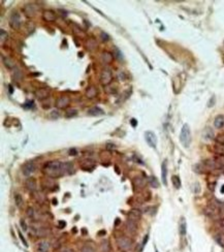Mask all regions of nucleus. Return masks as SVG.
I'll return each mask as SVG.
<instances>
[{
    "instance_id": "2",
    "label": "nucleus",
    "mask_w": 224,
    "mask_h": 252,
    "mask_svg": "<svg viewBox=\"0 0 224 252\" xmlns=\"http://www.w3.org/2000/svg\"><path fill=\"white\" fill-rule=\"evenodd\" d=\"M180 141L185 148H188L191 143V131L188 124H184L180 133Z\"/></svg>"
},
{
    "instance_id": "46",
    "label": "nucleus",
    "mask_w": 224,
    "mask_h": 252,
    "mask_svg": "<svg viewBox=\"0 0 224 252\" xmlns=\"http://www.w3.org/2000/svg\"><path fill=\"white\" fill-rule=\"evenodd\" d=\"M220 225H221V228L224 231V220H221V221H220Z\"/></svg>"
},
{
    "instance_id": "7",
    "label": "nucleus",
    "mask_w": 224,
    "mask_h": 252,
    "mask_svg": "<svg viewBox=\"0 0 224 252\" xmlns=\"http://www.w3.org/2000/svg\"><path fill=\"white\" fill-rule=\"evenodd\" d=\"M9 24L13 28L15 29H18L21 25V15L18 13V11H15L13 13L11 16V20H9Z\"/></svg>"
},
{
    "instance_id": "3",
    "label": "nucleus",
    "mask_w": 224,
    "mask_h": 252,
    "mask_svg": "<svg viewBox=\"0 0 224 252\" xmlns=\"http://www.w3.org/2000/svg\"><path fill=\"white\" fill-rule=\"evenodd\" d=\"M117 244L120 249L123 251H127V250L131 249L132 247V241L127 237H120L117 239Z\"/></svg>"
},
{
    "instance_id": "33",
    "label": "nucleus",
    "mask_w": 224,
    "mask_h": 252,
    "mask_svg": "<svg viewBox=\"0 0 224 252\" xmlns=\"http://www.w3.org/2000/svg\"><path fill=\"white\" fill-rule=\"evenodd\" d=\"M215 239H216V241L218 242L219 244L221 245L222 247H224V240L222 239V236H220V235H217Z\"/></svg>"
},
{
    "instance_id": "41",
    "label": "nucleus",
    "mask_w": 224,
    "mask_h": 252,
    "mask_svg": "<svg viewBox=\"0 0 224 252\" xmlns=\"http://www.w3.org/2000/svg\"><path fill=\"white\" fill-rule=\"evenodd\" d=\"M130 123H131V125H132V127H135V126L138 125V120H136V119H131V120H130Z\"/></svg>"
},
{
    "instance_id": "21",
    "label": "nucleus",
    "mask_w": 224,
    "mask_h": 252,
    "mask_svg": "<svg viewBox=\"0 0 224 252\" xmlns=\"http://www.w3.org/2000/svg\"><path fill=\"white\" fill-rule=\"evenodd\" d=\"M49 243L48 242H41L39 244H38V251L39 252H48V250H49Z\"/></svg>"
},
{
    "instance_id": "47",
    "label": "nucleus",
    "mask_w": 224,
    "mask_h": 252,
    "mask_svg": "<svg viewBox=\"0 0 224 252\" xmlns=\"http://www.w3.org/2000/svg\"><path fill=\"white\" fill-rule=\"evenodd\" d=\"M61 252H73V251L71 249H64V250H62Z\"/></svg>"
},
{
    "instance_id": "8",
    "label": "nucleus",
    "mask_w": 224,
    "mask_h": 252,
    "mask_svg": "<svg viewBox=\"0 0 224 252\" xmlns=\"http://www.w3.org/2000/svg\"><path fill=\"white\" fill-rule=\"evenodd\" d=\"M161 178H162V182L163 184L166 186L168 185V161L164 160L162 162L161 166Z\"/></svg>"
},
{
    "instance_id": "6",
    "label": "nucleus",
    "mask_w": 224,
    "mask_h": 252,
    "mask_svg": "<svg viewBox=\"0 0 224 252\" xmlns=\"http://www.w3.org/2000/svg\"><path fill=\"white\" fill-rule=\"evenodd\" d=\"M203 168L205 170H209V171H214V170H218V168H222L215 159H208L205 160L203 163Z\"/></svg>"
},
{
    "instance_id": "18",
    "label": "nucleus",
    "mask_w": 224,
    "mask_h": 252,
    "mask_svg": "<svg viewBox=\"0 0 224 252\" xmlns=\"http://www.w3.org/2000/svg\"><path fill=\"white\" fill-rule=\"evenodd\" d=\"M187 231V223L185 218H182L181 221H180V233L181 236H185Z\"/></svg>"
},
{
    "instance_id": "49",
    "label": "nucleus",
    "mask_w": 224,
    "mask_h": 252,
    "mask_svg": "<svg viewBox=\"0 0 224 252\" xmlns=\"http://www.w3.org/2000/svg\"><path fill=\"white\" fill-rule=\"evenodd\" d=\"M53 205H57V199H56V198H54V199H53Z\"/></svg>"
},
{
    "instance_id": "37",
    "label": "nucleus",
    "mask_w": 224,
    "mask_h": 252,
    "mask_svg": "<svg viewBox=\"0 0 224 252\" xmlns=\"http://www.w3.org/2000/svg\"><path fill=\"white\" fill-rule=\"evenodd\" d=\"M20 224H21L22 228H23V231H27V224H26V222H25L24 219H21V221H20Z\"/></svg>"
},
{
    "instance_id": "15",
    "label": "nucleus",
    "mask_w": 224,
    "mask_h": 252,
    "mask_svg": "<svg viewBox=\"0 0 224 252\" xmlns=\"http://www.w3.org/2000/svg\"><path fill=\"white\" fill-rule=\"evenodd\" d=\"M81 168L85 171H88V170H92V168H95V163L92 161V160H84L81 164Z\"/></svg>"
},
{
    "instance_id": "30",
    "label": "nucleus",
    "mask_w": 224,
    "mask_h": 252,
    "mask_svg": "<svg viewBox=\"0 0 224 252\" xmlns=\"http://www.w3.org/2000/svg\"><path fill=\"white\" fill-rule=\"evenodd\" d=\"M94 95H96V90H95L94 88H90V89L87 91V96H88V97L91 98L93 97Z\"/></svg>"
},
{
    "instance_id": "19",
    "label": "nucleus",
    "mask_w": 224,
    "mask_h": 252,
    "mask_svg": "<svg viewBox=\"0 0 224 252\" xmlns=\"http://www.w3.org/2000/svg\"><path fill=\"white\" fill-rule=\"evenodd\" d=\"M126 227L129 229L131 233H134L136 231V222L135 221H132V220L128 219L126 222Z\"/></svg>"
},
{
    "instance_id": "34",
    "label": "nucleus",
    "mask_w": 224,
    "mask_h": 252,
    "mask_svg": "<svg viewBox=\"0 0 224 252\" xmlns=\"http://www.w3.org/2000/svg\"><path fill=\"white\" fill-rule=\"evenodd\" d=\"M78 114V112L76 111V110H69V111L66 113V117H73V116H76V115Z\"/></svg>"
},
{
    "instance_id": "44",
    "label": "nucleus",
    "mask_w": 224,
    "mask_h": 252,
    "mask_svg": "<svg viewBox=\"0 0 224 252\" xmlns=\"http://www.w3.org/2000/svg\"><path fill=\"white\" fill-rule=\"evenodd\" d=\"M69 154L70 155H76V149H71L69 151Z\"/></svg>"
},
{
    "instance_id": "35",
    "label": "nucleus",
    "mask_w": 224,
    "mask_h": 252,
    "mask_svg": "<svg viewBox=\"0 0 224 252\" xmlns=\"http://www.w3.org/2000/svg\"><path fill=\"white\" fill-rule=\"evenodd\" d=\"M0 34H1V43H4V39H6V36H7V34H6V32L3 29L0 30Z\"/></svg>"
},
{
    "instance_id": "45",
    "label": "nucleus",
    "mask_w": 224,
    "mask_h": 252,
    "mask_svg": "<svg viewBox=\"0 0 224 252\" xmlns=\"http://www.w3.org/2000/svg\"><path fill=\"white\" fill-rule=\"evenodd\" d=\"M101 35H102V36H104V37L102 38L103 41H108V36L106 35V34H105V33H101Z\"/></svg>"
},
{
    "instance_id": "25",
    "label": "nucleus",
    "mask_w": 224,
    "mask_h": 252,
    "mask_svg": "<svg viewBox=\"0 0 224 252\" xmlns=\"http://www.w3.org/2000/svg\"><path fill=\"white\" fill-rule=\"evenodd\" d=\"M171 182H173V185L175 186V188L179 189L181 187V180L178 176H173L171 177Z\"/></svg>"
},
{
    "instance_id": "40",
    "label": "nucleus",
    "mask_w": 224,
    "mask_h": 252,
    "mask_svg": "<svg viewBox=\"0 0 224 252\" xmlns=\"http://www.w3.org/2000/svg\"><path fill=\"white\" fill-rule=\"evenodd\" d=\"M19 236H20V239H21V241H23V244H24V245H25V246L27 247V246H28V244H27V242H26V240H25V239H24V237L22 236V233H19Z\"/></svg>"
},
{
    "instance_id": "38",
    "label": "nucleus",
    "mask_w": 224,
    "mask_h": 252,
    "mask_svg": "<svg viewBox=\"0 0 224 252\" xmlns=\"http://www.w3.org/2000/svg\"><path fill=\"white\" fill-rule=\"evenodd\" d=\"M24 106L25 108H32V106H33V100L27 101V102L25 103V104H24V106Z\"/></svg>"
},
{
    "instance_id": "20",
    "label": "nucleus",
    "mask_w": 224,
    "mask_h": 252,
    "mask_svg": "<svg viewBox=\"0 0 224 252\" xmlns=\"http://www.w3.org/2000/svg\"><path fill=\"white\" fill-rule=\"evenodd\" d=\"M48 94H49V91L47 89H39L36 92V96H37L38 99H43V98L48 97Z\"/></svg>"
},
{
    "instance_id": "50",
    "label": "nucleus",
    "mask_w": 224,
    "mask_h": 252,
    "mask_svg": "<svg viewBox=\"0 0 224 252\" xmlns=\"http://www.w3.org/2000/svg\"><path fill=\"white\" fill-rule=\"evenodd\" d=\"M221 193H224V185L222 186V188H221Z\"/></svg>"
},
{
    "instance_id": "27",
    "label": "nucleus",
    "mask_w": 224,
    "mask_h": 252,
    "mask_svg": "<svg viewBox=\"0 0 224 252\" xmlns=\"http://www.w3.org/2000/svg\"><path fill=\"white\" fill-rule=\"evenodd\" d=\"M100 249H101V252H108L110 251V245H108V241H103L100 245Z\"/></svg>"
},
{
    "instance_id": "11",
    "label": "nucleus",
    "mask_w": 224,
    "mask_h": 252,
    "mask_svg": "<svg viewBox=\"0 0 224 252\" xmlns=\"http://www.w3.org/2000/svg\"><path fill=\"white\" fill-rule=\"evenodd\" d=\"M112 81V73L110 70H103L101 73V83L102 85H108Z\"/></svg>"
},
{
    "instance_id": "4",
    "label": "nucleus",
    "mask_w": 224,
    "mask_h": 252,
    "mask_svg": "<svg viewBox=\"0 0 224 252\" xmlns=\"http://www.w3.org/2000/svg\"><path fill=\"white\" fill-rule=\"evenodd\" d=\"M145 140L147 144L151 148H156L157 146V136L153 131H146L145 132Z\"/></svg>"
},
{
    "instance_id": "48",
    "label": "nucleus",
    "mask_w": 224,
    "mask_h": 252,
    "mask_svg": "<svg viewBox=\"0 0 224 252\" xmlns=\"http://www.w3.org/2000/svg\"><path fill=\"white\" fill-rule=\"evenodd\" d=\"M98 235H99V236L100 235H105V231H100L99 233H98Z\"/></svg>"
},
{
    "instance_id": "42",
    "label": "nucleus",
    "mask_w": 224,
    "mask_h": 252,
    "mask_svg": "<svg viewBox=\"0 0 224 252\" xmlns=\"http://www.w3.org/2000/svg\"><path fill=\"white\" fill-rule=\"evenodd\" d=\"M66 225V222L65 221H59V224H58V226H59V228H63Z\"/></svg>"
},
{
    "instance_id": "22",
    "label": "nucleus",
    "mask_w": 224,
    "mask_h": 252,
    "mask_svg": "<svg viewBox=\"0 0 224 252\" xmlns=\"http://www.w3.org/2000/svg\"><path fill=\"white\" fill-rule=\"evenodd\" d=\"M149 184L151 185L152 187H154V188L159 187V182H158V180H157L156 177H154V176H151L150 178H149Z\"/></svg>"
},
{
    "instance_id": "24",
    "label": "nucleus",
    "mask_w": 224,
    "mask_h": 252,
    "mask_svg": "<svg viewBox=\"0 0 224 252\" xmlns=\"http://www.w3.org/2000/svg\"><path fill=\"white\" fill-rule=\"evenodd\" d=\"M134 184L136 185V186H138V187L143 188L145 187V185H146V181H145V179L140 178V177H136L134 179Z\"/></svg>"
},
{
    "instance_id": "10",
    "label": "nucleus",
    "mask_w": 224,
    "mask_h": 252,
    "mask_svg": "<svg viewBox=\"0 0 224 252\" xmlns=\"http://www.w3.org/2000/svg\"><path fill=\"white\" fill-rule=\"evenodd\" d=\"M140 217H142V212H140V210L133 209L128 213V219L132 220V221H135V222L140 219Z\"/></svg>"
},
{
    "instance_id": "39",
    "label": "nucleus",
    "mask_w": 224,
    "mask_h": 252,
    "mask_svg": "<svg viewBox=\"0 0 224 252\" xmlns=\"http://www.w3.org/2000/svg\"><path fill=\"white\" fill-rule=\"evenodd\" d=\"M51 118H55V119H57V118H59V113H58V111H53L51 113Z\"/></svg>"
},
{
    "instance_id": "17",
    "label": "nucleus",
    "mask_w": 224,
    "mask_h": 252,
    "mask_svg": "<svg viewBox=\"0 0 224 252\" xmlns=\"http://www.w3.org/2000/svg\"><path fill=\"white\" fill-rule=\"evenodd\" d=\"M49 233H50V231H47V229H45V228L33 227V233H34L35 236H37V237H45V236H47Z\"/></svg>"
},
{
    "instance_id": "51",
    "label": "nucleus",
    "mask_w": 224,
    "mask_h": 252,
    "mask_svg": "<svg viewBox=\"0 0 224 252\" xmlns=\"http://www.w3.org/2000/svg\"><path fill=\"white\" fill-rule=\"evenodd\" d=\"M156 252H157V251H156Z\"/></svg>"
},
{
    "instance_id": "32",
    "label": "nucleus",
    "mask_w": 224,
    "mask_h": 252,
    "mask_svg": "<svg viewBox=\"0 0 224 252\" xmlns=\"http://www.w3.org/2000/svg\"><path fill=\"white\" fill-rule=\"evenodd\" d=\"M21 76H22V73L20 72V70L19 69H16L14 73V78L16 79V81H19V80L21 79Z\"/></svg>"
},
{
    "instance_id": "16",
    "label": "nucleus",
    "mask_w": 224,
    "mask_h": 252,
    "mask_svg": "<svg viewBox=\"0 0 224 252\" xmlns=\"http://www.w3.org/2000/svg\"><path fill=\"white\" fill-rule=\"evenodd\" d=\"M36 186H37L36 181H35L33 178H29V179H27V181H26V187H27L28 190H30V191H34V190L36 189Z\"/></svg>"
},
{
    "instance_id": "31",
    "label": "nucleus",
    "mask_w": 224,
    "mask_h": 252,
    "mask_svg": "<svg viewBox=\"0 0 224 252\" xmlns=\"http://www.w3.org/2000/svg\"><path fill=\"white\" fill-rule=\"evenodd\" d=\"M81 252H95V251L91 246H89V245H86V246H84L83 248H82Z\"/></svg>"
},
{
    "instance_id": "26",
    "label": "nucleus",
    "mask_w": 224,
    "mask_h": 252,
    "mask_svg": "<svg viewBox=\"0 0 224 252\" xmlns=\"http://www.w3.org/2000/svg\"><path fill=\"white\" fill-rule=\"evenodd\" d=\"M15 203H16L17 207H19V208H21L23 206V198H22V196L20 194L15 195Z\"/></svg>"
},
{
    "instance_id": "43",
    "label": "nucleus",
    "mask_w": 224,
    "mask_h": 252,
    "mask_svg": "<svg viewBox=\"0 0 224 252\" xmlns=\"http://www.w3.org/2000/svg\"><path fill=\"white\" fill-rule=\"evenodd\" d=\"M148 239H149V236H148V235H147V236L145 237V239H144V242H143V245H142V247H144V246H145V245H146L147 241H148Z\"/></svg>"
},
{
    "instance_id": "36",
    "label": "nucleus",
    "mask_w": 224,
    "mask_h": 252,
    "mask_svg": "<svg viewBox=\"0 0 224 252\" xmlns=\"http://www.w3.org/2000/svg\"><path fill=\"white\" fill-rule=\"evenodd\" d=\"M50 17L52 18V20H54V18H55L54 14H52V11H46V14H45V18H46L48 21H50V19H49Z\"/></svg>"
},
{
    "instance_id": "9",
    "label": "nucleus",
    "mask_w": 224,
    "mask_h": 252,
    "mask_svg": "<svg viewBox=\"0 0 224 252\" xmlns=\"http://www.w3.org/2000/svg\"><path fill=\"white\" fill-rule=\"evenodd\" d=\"M88 115L92 117H98L104 115V112H103L102 108H98V106H94V108H91L90 110H88Z\"/></svg>"
},
{
    "instance_id": "14",
    "label": "nucleus",
    "mask_w": 224,
    "mask_h": 252,
    "mask_svg": "<svg viewBox=\"0 0 224 252\" xmlns=\"http://www.w3.org/2000/svg\"><path fill=\"white\" fill-rule=\"evenodd\" d=\"M214 126L216 128H218V129H220V128H222L224 126V117L222 116V115H219V116H217L216 118H215V120H214Z\"/></svg>"
},
{
    "instance_id": "12",
    "label": "nucleus",
    "mask_w": 224,
    "mask_h": 252,
    "mask_svg": "<svg viewBox=\"0 0 224 252\" xmlns=\"http://www.w3.org/2000/svg\"><path fill=\"white\" fill-rule=\"evenodd\" d=\"M69 104V98L67 96H61V97L57 100L56 106L60 108H64Z\"/></svg>"
},
{
    "instance_id": "13",
    "label": "nucleus",
    "mask_w": 224,
    "mask_h": 252,
    "mask_svg": "<svg viewBox=\"0 0 224 252\" xmlns=\"http://www.w3.org/2000/svg\"><path fill=\"white\" fill-rule=\"evenodd\" d=\"M203 136L205 140L207 141H211V140H213L214 138V131L212 128L210 127H207L205 130H203Z\"/></svg>"
},
{
    "instance_id": "28",
    "label": "nucleus",
    "mask_w": 224,
    "mask_h": 252,
    "mask_svg": "<svg viewBox=\"0 0 224 252\" xmlns=\"http://www.w3.org/2000/svg\"><path fill=\"white\" fill-rule=\"evenodd\" d=\"M215 160H216L221 166H224V155H219L218 157L215 158Z\"/></svg>"
},
{
    "instance_id": "29",
    "label": "nucleus",
    "mask_w": 224,
    "mask_h": 252,
    "mask_svg": "<svg viewBox=\"0 0 224 252\" xmlns=\"http://www.w3.org/2000/svg\"><path fill=\"white\" fill-rule=\"evenodd\" d=\"M4 64H5L6 67H8V68L14 67V62H13L11 59H8V58H5V59H4Z\"/></svg>"
},
{
    "instance_id": "5",
    "label": "nucleus",
    "mask_w": 224,
    "mask_h": 252,
    "mask_svg": "<svg viewBox=\"0 0 224 252\" xmlns=\"http://www.w3.org/2000/svg\"><path fill=\"white\" fill-rule=\"evenodd\" d=\"M35 170H36V166H35V164L33 163V161H28V162L25 163L24 166H23V168H22L23 174L27 177L31 176L35 172Z\"/></svg>"
},
{
    "instance_id": "1",
    "label": "nucleus",
    "mask_w": 224,
    "mask_h": 252,
    "mask_svg": "<svg viewBox=\"0 0 224 252\" xmlns=\"http://www.w3.org/2000/svg\"><path fill=\"white\" fill-rule=\"evenodd\" d=\"M43 172L47 176L51 178H59L65 175L64 170V162L60 161H50L46 163V166L43 168Z\"/></svg>"
},
{
    "instance_id": "23",
    "label": "nucleus",
    "mask_w": 224,
    "mask_h": 252,
    "mask_svg": "<svg viewBox=\"0 0 224 252\" xmlns=\"http://www.w3.org/2000/svg\"><path fill=\"white\" fill-rule=\"evenodd\" d=\"M214 150L216 153H218L219 155H224V144H220L218 143L217 145H215Z\"/></svg>"
}]
</instances>
